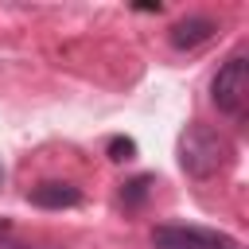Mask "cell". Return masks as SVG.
<instances>
[{
  "instance_id": "cell-8",
  "label": "cell",
  "mask_w": 249,
  "mask_h": 249,
  "mask_svg": "<svg viewBox=\"0 0 249 249\" xmlns=\"http://www.w3.org/2000/svg\"><path fill=\"white\" fill-rule=\"evenodd\" d=\"M0 249H31V245H23V241H12V237H0Z\"/></svg>"
},
{
  "instance_id": "cell-7",
  "label": "cell",
  "mask_w": 249,
  "mask_h": 249,
  "mask_svg": "<svg viewBox=\"0 0 249 249\" xmlns=\"http://www.w3.org/2000/svg\"><path fill=\"white\" fill-rule=\"evenodd\" d=\"M132 156H136V140H132V136H113V140H109V160L124 163V160H132Z\"/></svg>"
},
{
  "instance_id": "cell-3",
  "label": "cell",
  "mask_w": 249,
  "mask_h": 249,
  "mask_svg": "<svg viewBox=\"0 0 249 249\" xmlns=\"http://www.w3.org/2000/svg\"><path fill=\"white\" fill-rule=\"evenodd\" d=\"M152 249H241V241L222 233V230L163 222V226L152 230Z\"/></svg>"
},
{
  "instance_id": "cell-4",
  "label": "cell",
  "mask_w": 249,
  "mask_h": 249,
  "mask_svg": "<svg viewBox=\"0 0 249 249\" xmlns=\"http://www.w3.org/2000/svg\"><path fill=\"white\" fill-rule=\"evenodd\" d=\"M27 202L39 206V210H70V206L82 202V191L66 179H43L27 191Z\"/></svg>"
},
{
  "instance_id": "cell-6",
  "label": "cell",
  "mask_w": 249,
  "mask_h": 249,
  "mask_svg": "<svg viewBox=\"0 0 249 249\" xmlns=\"http://www.w3.org/2000/svg\"><path fill=\"white\" fill-rule=\"evenodd\" d=\"M152 187H156V175H136V179H128V183L121 187V206H124V210H140V206L148 202Z\"/></svg>"
},
{
  "instance_id": "cell-9",
  "label": "cell",
  "mask_w": 249,
  "mask_h": 249,
  "mask_svg": "<svg viewBox=\"0 0 249 249\" xmlns=\"http://www.w3.org/2000/svg\"><path fill=\"white\" fill-rule=\"evenodd\" d=\"M4 230H8V218H0V233H4Z\"/></svg>"
},
{
  "instance_id": "cell-1",
  "label": "cell",
  "mask_w": 249,
  "mask_h": 249,
  "mask_svg": "<svg viewBox=\"0 0 249 249\" xmlns=\"http://www.w3.org/2000/svg\"><path fill=\"white\" fill-rule=\"evenodd\" d=\"M233 163V144L226 132H218L214 124H187L179 132V167L191 179H214L218 171H226Z\"/></svg>"
},
{
  "instance_id": "cell-5",
  "label": "cell",
  "mask_w": 249,
  "mask_h": 249,
  "mask_svg": "<svg viewBox=\"0 0 249 249\" xmlns=\"http://www.w3.org/2000/svg\"><path fill=\"white\" fill-rule=\"evenodd\" d=\"M214 31H218V23H214L210 16H187V19H175V23H171L167 39H171L175 51H195V47H202L206 39H214Z\"/></svg>"
},
{
  "instance_id": "cell-2",
  "label": "cell",
  "mask_w": 249,
  "mask_h": 249,
  "mask_svg": "<svg viewBox=\"0 0 249 249\" xmlns=\"http://www.w3.org/2000/svg\"><path fill=\"white\" fill-rule=\"evenodd\" d=\"M210 101L226 117L245 113V105H249V58L245 54H233L218 66V74L210 78Z\"/></svg>"
}]
</instances>
